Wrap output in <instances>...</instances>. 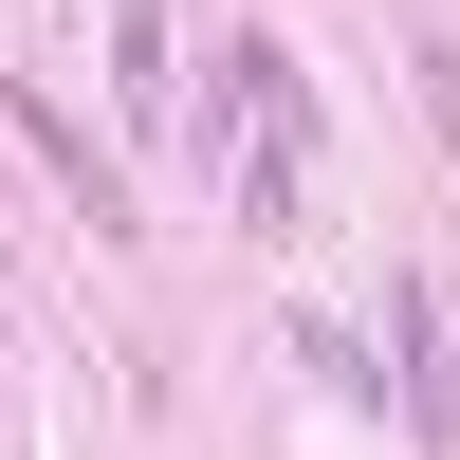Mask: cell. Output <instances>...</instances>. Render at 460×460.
I'll use <instances>...</instances> for the list:
<instances>
[{
    "mask_svg": "<svg viewBox=\"0 0 460 460\" xmlns=\"http://www.w3.org/2000/svg\"><path fill=\"white\" fill-rule=\"evenodd\" d=\"M111 37H129V111H166V0H129Z\"/></svg>",
    "mask_w": 460,
    "mask_h": 460,
    "instance_id": "4",
    "label": "cell"
},
{
    "mask_svg": "<svg viewBox=\"0 0 460 460\" xmlns=\"http://www.w3.org/2000/svg\"><path fill=\"white\" fill-rule=\"evenodd\" d=\"M19 147H37V166L74 184V221H111V240H129V184H111V147H74L56 111H37V93H19Z\"/></svg>",
    "mask_w": 460,
    "mask_h": 460,
    "instance_id": "3",
    "label": "cell"
},
{
    "mask_svg": "<svg viewBox=\"0 0 460 460\" xmlns=\"http://www.w3.org/2000/svg\"><path fill=\"white\" fill-rule=\"evenodd\" d=\"M387 368H405V442H460V350H442L424 277H387Z\"/></svg>",
    "mask_w": 460,
    "mask_h": 460,
    "instance_id": "2",
    "label": "cell"
},
{
    "mask_svg": "<svg viewBox=\"0 0 460 460\" xmlns=\"http://www.w3.org/2000/svg\"><path fill=\"white\" fill-rule=\"evenodd\" d=\"M295 166H314V111H295V56H277V37H240V221H258V240L295 221Z\"/></svg>",
    "mask_w": 460,
    "mask_h": 460,
    "instance_id": "1",
    "label": "cell"
}]
</instances>
